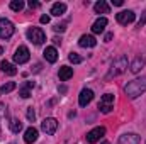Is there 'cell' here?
<instances>
[{
    "label": "cell",
    "instance_id": "1",
    "mask_svg": "<svg viewBox=\"0 0 146 144\" xmlns=\"http://www.w3.org/2000/svg\"><path fill=\"white\" fill-rule=\"evenodd\" d=\"M124 92L129 98H138L141 93L146 92V76H141V78H136V80L129 81L124 87Z\"/></svg>",
    "mask_w": 146,
    "mask_h": 144
},
{
    "label": "cell",
    "instance_id": "2",
    "mask_svg": "<svg viewBox=\"0 0 146 144\" xmlns=\"http://www.w3.org/2000/svg\"><path fill=\"white\" fill-rule=\"evenodd\" d=\"M126 70H127V58H126V56H119L117 59H114V61H112L107 78L117 76V75H122Z\"/></svg>",
    "mask_w": 146,
    "mask_h": 144
},
{
    "label": "cell",
    "instance_id": "3",
    "mask_svg": "<svg viewBox=\"0 0 146 144\" xmlns=\"http://www.w3.org/2000/svg\"><path fill=\"white\" fill-rule=\"evenodd\" d=\"M26 34H27V39H29L31 42H34L36 46L42 44V42L46 41V34H44V31L39 29V27H29Z\"/></svg>",
    "mask_w": 146,
    "mask_h": 144
},
{
    "label": "cell",
    "instance_id": "4",
    "mask_svg": "<svg viewBox=\"0 0 146 144\" xmlns=\"http://www.w3.org/2000/svg\"><path fill=\"white\" fill-rule=\"evenodd\" d=\"M29 58H31V54H29V49H27L26 46H19V48L15 49V53H14V61H15L17 65L27 63Z\"/></svg>",
    "mask_w": 146,
    "mask_h": 144
},
{
    "label": "cell",
    "instance_id": "5",
    "mask_svg": "<svg viewBox=\"0 0 146 144\" xmlns=\"http://www.w3.org/2000/svg\"><path fill=\"white\" fill-rule=\"evenodd\" d=\"M14 31H15V27L9 19H0V37L2 39H9L14 34Z\"/></svg>",
    "mask_w": 146,
    "mask_h": 144
},
{
    "label": "cell",
    "instance_id": "6",
    "mask_svg": "<svg viewBox=\"0 0 146 144\" xmlns=\"http://www.w3.org/2000/svg\"><path fill=\"white\" fill-rule=\"evenodd\" d=\"M41 129H42L46 134L53 136V134L56 132V129H58V120L53 119V117H48V119H44V120L41 122Z\"/></svg>",
    "mask_w": 146,
    "mask_h": 144
},
{
    "label": "cell",
    "instance_id": "7",
    "mask_svg": "<svg viewBox=\"0 0 146 144\" xmlns=\"http://www.w3.org/2000/svg\"><path fill=\"white\" fill-rule=\"evenodd\" d=\"M115 19H117V22H119V24L127 26V24H131V22L136 19V14H134L133 10H122V12L115 14Z\"/></svg>",
    "mask_w": 146,
    "mask_h": 144
},
{
    "label": "cell",
    "instance_id": "8",
    "mask_svg": "<svg viewBox=\"0 0 146 144\" xmlns=\"http://www.w3.org/2000/svg\"><path fill=\"white\" fill-rule=\"evenodd\" d=\"M104 134H106V129H104V127H95V129H92V131L87 134V143L95 144L97 141H100V139L104 137Z\"/></svg>",
    "mask_w": 146,
    "mask_h": 144
},
{
    "label": "cell",
    "instance_id": "9",
    "mask_svg": "<svg viewBox=\"0 0 146 144\" xmlns=\"http://www.w3.org/2000/svg\"><path fill=\"white\" fill-rule=\"evenodd\" d=\"M92 98H94V92H92L90 88H83V90L80 92V95H78V104H80V107H87V105L92 102Z\"/></svg>",
    "mask_w": 146,
    "mask_h": 144
},
{
    "label": "cell",
    "instance_id": "10",
    "mask_svg": "<svg viewBox=\"0 0 146 144\" xmlns=\"http://www.w3.org/2000/svg\"><path fill=\"white\" fill-rule=\"evenodd\" d=\"M141 143V139H139V136L138 134H122L121 137H119V141L117 144H139Z\"/></svg>",
    "mask_w": 146,
    "mask_h": 144
},
{
    "label": "cell",
    "instance_id": "11",
    "mask_svg": "<svg viewBox=\"0 0 146 144\" xmlns=\"http://www.w3.org/2000/svg\"><path fill=\"white\" fill-rule=\"evenodd\" d=\"M106 26H107V19H106V17H100V19H97V20L94 22L92 32H94V34H100V32L106 31Z\"/></svg>",
    "mask_w": 146,
    "mask_h": 144
},
{
    "label": "cell",
    "instance_id": "12",
    "mask_svg": "<svg viewBox=\"0 0 146 144\" xmlns=\"http://www.w3.org/2000/svg\"><path fill=\"white\" fill-rule=\"evenodd\" d=\"M78 44H80L82 48H94V46L97 44V39L94 36H90V34H83V36L80 37Z\"/></svg>",
    "mask_w": 146,
    "mask_h": 144
},
{
    "label": "cell",
    "instance_id": "13",
    "mask_svg": "<svg viewBox=\"0 0 146 144\" xmlns=\"http://www.w3.org/2000/svg\"><path fill=\"white\" fill-rule=\"evenodd\" d=\"M24 141L27 144H33L37 141V129L36 127H27L24 132Z\"/></svg>",
    "mask_w": 146,
    "mask_h": 144
},
{
    "label": "cell",
    "instance_id": "14",
    "mask_svg": "<svg viewBox=\"0 0 146 144\" xmlns=\"http://www.w3.org/2000/svg\"><path fill=\"white\" fill-rule=\"evenodd\" d=\"M65 12H66V3H63V2L53 3V7H51V15H54V17H61Z\"/></svg>",
    "mask_w": 146,
    "mask_h": 144
},
{
    "label": "cell",
    "instance_id": "15",
    "mask_svg": "<svg viewBox=\"0 0 146 144\" xmlns=\"http://www.w3.org/2000/svg\"><path fill=\"white\" fill-rule=\"evenodd\" d=\"M42 54H44V58H46V61H49V63H54V61L58 59V51H56V48H53V46H49V48H46Z\"/></svg>",
    "mask_w": 146,
    "mask_h": 144
},
{
    "label": "cell",
    "instance_id": "16",
    "mask_svg": "<svg viewBox=\"0 0 146 144\" xmlns=\"http://www.w3.org/2000/svg\"><path fill=\"white\" fill-rule=\"evenodd\" d=\"M94 10H95V14H109L110 7L106 0H99V2L94 5Z\"/></svg>",
    "mask_w": 146,
    "mask_h": 144
},
{
    "label": "cell",
    "instance_id": "17",
    "mask_svg": "<svg viewBox=\"0 0 146 144\" xmlns=\"http://www.w3.org/2000/svg\"><path fill=\"white\" fill-rule=\"evenodd\" d=\"M145 63H146L145 56H138V58L131 63V71H133V73H139V71H141V68L145 66Z\"/></svg>",
    "mask_w": 146,
    "mask_h": 144
},
{
    "label": "cell",
    "instance_id": "18",
    "mask_svg": "<svg viewBox=\"0 0 146 144\" xmlns=\"http://www.w3.org/2000/svg\"><path fill=\"white\" fill-rule=\"evenodd\" d=\"M58 76H60L61 81H68L73 76V68H70V66H61L60 71H58Z\"/></svg>",
    "mask_w": 146,
    "mask_h": 144
},
{
    "label": "cell",
    "instance_id": "19",
    "mask_svg": "<svg viewBox=\"0 0 146 144\" xmlns=\"http://www.w3.org/2000/svg\"><path fill=\"white\" fill-rule=\"evenodd\" d=\"M0 68H2V71L5 73V75H10V76H14L17 73V68L12 63H9V61H2L0 63Z\"/></svg>",
    "mask_w": 146,
    "mask_h": 144
},
{
    "label": "cell",
    "instance_id": "20",
    "mask_svg": "<svg viewBox=\"0 0 146 144\" xmlns=\"http://www.w3.org/2000/svg\"><path fill=\"white\" fill-rule=\"evenodd\" d=\"M10 131H12V132H15V134H17V132H21V131H22V122H19L17 119L10 120Z\"/></svg>",
    "mask_w": 146,
    "mask_h": 144
},
{
    "label": "cell",
    "instance_id": "21",
    "mask_svg": "<svg viewBox=\"0 0 146 144\" xmlns=\"http://www.w3.org/2000/svg\"><path fill=\"white\" fill-rule=\"evenodd\" d=\"M14 88H15V83H14V81H9V83H5V85H2V87H0V95L9 93V92H12Z\"/></svg>",
    "mask_w": 146,
    "mask_h": 144
},
{
    "label": "cell",
    "instance_id": "22",
    "mask_svg": "<svg viewBox=\"0 0 146 144\" xmlns=\"http://www.w3.org/2000/svg\"><path fill=\"white\" fill-rule=\"evenodd\" d=\"M10 9L15 10V12H21V10L24 9V2H22V0H12V2H10Z\"/></svg>",
    "mask_w": 146,
    "mask_h": 144
},
{
    "label": "cell",
    "instance_id": "23",
    "mask_svg": "<svg viewBox=\"0 0 146 144\" xmlns=\"http://www.w3.org/2000/svg\"><path fill=\"white\" fill-rule=\"evenodd\" d=\"M100 104H106V105H114V95H112V93H106V95L100 98Z\"/></svg>",
    "mask_w": 146,
    "mask_h": 144
},
{
    "label": "cell",
    "instance_id": "24",
    "mask_svg": "<svg viewBox=\"0 0 146 144\" xmlns=\"http://www.w3.org/2000/svg\"><path fill=\"white\" fill-rule=\"evenodd\" d=\"M68 59L72 61L73 65H78V63H82V56H78L76 53H70V54H68Z\"/></svg>",
    "mask_w": 146,
    "mask_h": 144
},
{
    "label": "cell",
    "instance_id": "25",
    "mask_svg": "<svg viewBox=\"0 0 146 144\" xmlns=\"http://www.w3.org/2000/svg\"><path fill=\"white\" fill-rule=\"evenodd\" d=\"M19 95H21L22 98H29V97H31V88L22 87V88H21V92H19Z\"/></svg>",
    "mask_w": 146,
    "mask_h": 144
},
{
    "label": "cell",
    "instance_id": "26",
    "mask_svg": "<svg viewBox=\"0 0 146 144\" xmlns=\"http://www.w3.org/2000/svg\"><path fill=\"white\" fill-rule=\"evenodd\" d=\"M146 24V10L141 14V19H139V22H138V27H143Z\"/></svg>",
    "mask_w": 146,
    "mask_h": 144
},
{
    "label": "cell",
    "instance_id": "27",
    "mask_svg": "<svg viewBox=\"0 0 146 144\" xmlns=\"http://www.w3.org/2000/svg\"><path fill=\"white\" fill-rule=\"evenodd\" d=\"M34 117H36V114H34L33 107H27V119L29 120H34Z\"/></svg>",
    "mask_w": 146,
    "mask_h": 144
},
{
    "label": "cell",
    "instance_id": "28",
    "mask_svg": "<svg viewBox=\"0 0 146 144\" xmlns=\"http://www.w3.org/2000/svg\"><path fill=\"white\" fill-rule=\"evenodd\" d=\"M53 29H54V31H56V32H63V31H65V29H66V27H65V24H56V26H54V27H53Z\"/></svg>",
    "mask_w": 146,
    "mask_h": 144
},
{
    "label": "cell",
    "instance_id": "29",
    "mask_svg": "<svg viewBox=\"0 0 146 144\" xmlns=\"http://www.w3.org/2000/svg\"><path fill=\"white\" fill-rule=\"evenodd\" d=\"M29 7H31V9H37V7H39V2H36V0H29Z\"/></svg>",
    "mask_w": 146,
    "mask_h": 144
},
{
    "label": "cell",
    "instance_id": "30",
    "mask_svg": "<svg viewBox=\"0 0 146 144\" xmlns=\"http://www.w3.org/2000/svg\"><path fill=\"white\" fill-rule=\"evenodd\" d=\"M39 20H41V24H48L49 22V15H41Z\"/></svg>",
    "mask_w": 146,
    "mask_h": 144
},
{
    "label": "cell",
    "instance_id": "31",
    "mask_svg": "<svg viewBox=\"0 0 146 144\" xmlns=\"http://www.w3.org/2000/svg\"><path fill=\"white\" fill-rule=\"evenodd\" d=\"M112 3H114V5H117V7H121L124 2H122V0H112Z\"/></svg>",
    "mask_w": 146,
    "mask_h": 144
},
{
    "label": "cell",
    "instance_id": "32",
    "mask_svg": "<svg viewBox=\"0 0 146 144\" xmlns=\"http://www.w3.org/2000/svg\"><path fill=\"white\" fill-rule=\"evenodd\" d=\"M24 87H27V88H34V81H26Z\"/></svg>",
    "mask_w": 146,
    "mask_h": 144
},
{
    "label": "cell",
    "instance_id": "33",
    "mask_svg": "<svg viewBox=\"0 0 146 144\" xmlns=\"http://www.w3.org/2000/svg\"><path fill=\"white\" fill-rule=\"evenodd\" d=\"M112 37H114V34H112V32H109V34H106V42H109V41L112 39Z\"/></svg>",
    "mask_w": 146,
    "mask_h": 144
},
{
    "label": "cell",
    "instance_id": "34",
    "mask_svg": "<svg viewBox=\"0 0 146 144\" xmlns=\"http://www.w3.org/2000/svg\"><path fill=\"white\" fill-rule=\"evenodd\" d=\"M53 42H54V44H61V39H58V37H54V39H53Z\"/></svg>",
    "mask_w": 146,
    "mask_h": 144
},
{
    "label": "cell",
    "instance_id": "35",
    "mask_svg": "<svg viewBox=\"0 0 146 144\" xmlns=\"http://www.w3.org/2000/svg\"><path fill=\"white\" fill-rule=\"evenodd\" d=\"M58 90H60V92H61V93H65V92H66V87H60V88H58Z\"/></svg>",
    "mask_w": 146,
    "mask_h": 144
},
{
    "label": "cell",
    "instance_id": "36",
    "mask_svg": "<svg viewBox=\"0 0 146 144\" xmlns=\"http://www.w3.org/2000/svg\"><path fill=\"white\" fill-rule=\"evenodd\" d=\"M2 53H3V49H2V46H0V54H2Z\"/></svg>",
    "mask_w": 146,
    "mask_h": 144
},
{
    "label": "cell",
    "instance_id": "37",
    "mask_svg": "<svg viewBox=\"0 0 146 144\" xmlns=\"http://www.w3.org/2000/svg\"><path fill=\"white\" fill-rule=\"evenodd\" d=\"M102 144H109V143H107V141H104V143H102Z\"/></svg>",
    "mask_w": 146,
    "mask_h": 144
}]
</instances>
